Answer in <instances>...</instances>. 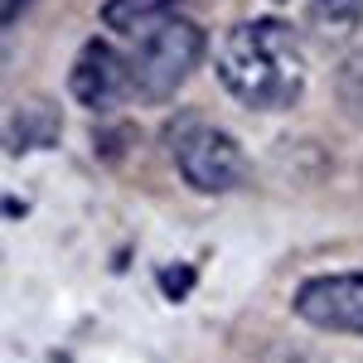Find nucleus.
<instances>
[{"mask_svg": "<svg viewBox=\"0 0 363 363\" xmlns=\"http://www.w3.org/2000/svg\"><path fill=\"white\" fill-rule=\"evenodd\" d=\"M218 83L252 112L296 107L306 92V54L296 29L281 20L233 25L218 44Z\"/></svg>", "mask_w": 363, "mask_h": 363, "instance_id": "f257e3e1", "label": "nucleus"}, {"mask_svg": "<svg viewBox=\"0 0 363 363\" xmlns=\"http://www.w3.org/2000/svg\"><path fill=\"white\" fill-rule=\"evenodd\" d=\"M126 58H131V97L150 102V107L169 102L174 87H184V78L203 58V29L194 20H184V15H169L165 25L150 29L145 44Z\"/></svg>", "mask_w": 363, "mask_h": 363, "instance_id": "f03ea898", "label": "nucleus"}, {"mask_svg": "<svg viewBox=\"0 0 363 363\" xmlns=\"http://www.w3.org/2000/svg\"><path fill=\"white\" fill-rule=\"evenodd\" d=\"M169 155H174L179 179L199 194H228L247 179L242 145L228 136L223 126H208L199 116H184L179 126H169Z\"/></svg>", "mask_w": 363, "mask_h": 363, "instance_id": "7ed1b4c3", "label": "nucleus"}, {"mask_svg": "<svg viewBox=\"0 0 363 363\" xmlns=\"http://www.w3.org/2000/svg\"><path fill=\"white\" fill-rule=\"evenodd\" d=\"M296 315L325 335H363V277L359 272L310 277L296 291Z\"/></svg>", "mask_w": 363, "mask_h": 363, "instance_id": "20e7f679", "label": "nucleus"}, {"mask_svg": "<svg viewBox=\"0 0 363 363\" xmlns=\"http://www.w3.org/2000/svg\"><path fill=\"white\" fill-rule=\"evenodd\" d=\"M68 92L73 102L87 112H112L131 97V58H121L112 44L102 39H87L73 73H68Z\"/></svg>", "mask_w": 363, "mask_h": 363, "instance_id": "39448f33", "label": "nucleus"}, {"mask_svg": "<svg viewBox=\"0 0 363 363\" xmlns=\"http://www.w3.org/2000/svg\"><path fill=\"white\" fill-rule=\"evenodd\" d=\"M58 107L49 97H25L15 112H10V136H5V150L10 155H25V150H39V145H58Z\"/></svg>", "mask_w": 363, "mask_h": 363, "instance_id": "423d86ee", "label": "nucleus"}, {"mask_svg": "<svg viewBox=\"0 0 363 363\" xmlns=\"http://www.w3.org/2000/svg\"><path fill=\"white\" fill-rule=\"evenodd\" d=\"M174 10V0H107L102 5V25L112 34H145L160 29Z\"/></svg>", "mask_w": 363, "mask_h": 363, "instance_id": "0eeeda50", "label": "nucleus"}, {"mask_svg": "<svg viewBox=\"0 0 363 363\" xmlns=\"http://www.w3.org/2000/svg\"><path fill=\"white\" fill-rule=\"evenodd\" d=\"M310 20L320 34L339 39V34L363 25V0H310Z\"/></svg>", "mask_w": 363, "mask_h": 363, "instance_id": "6e6552de", "label": "nucleus"}, {"mask_svg": "<svg viewBox=\"0 0 363 363\" xmlns=\"http://www.w3.org/2000/svg\"><path fill=\"white\" fill-rule=\"evenodd\" d=\"M339 107L354 126H363V49L349 54L344 68H339Z\"/></svg>", "mask_w": 363, "mask_h": 363, "instance_id": "1a4fd4ad", "label": "nucleus"}, {"mask_svg": "<svg viewBox=\"0 0 363 363\" xmlns=\"http://www.w3.org/2000/svg\"><path fill=\"white\" fill-rule=\"evenodd\" d=\"M131 145H136V126H126V121H121V126H102V131L92 136V150H97L107 165H121Z\"/></svg>", "mask_w": 363, "mask_h": 363, "instance_id": "9d476101", "label": "nucleus"}, {"mask_svg": "<svg viewBox=\"0 0 363 363\" xmlns=\"http://www.w3.org/2000/svg\"><path fill=\"white\" fill-rule=\"evenodd\" d=\"M189 286H194V267H165L160 272V291H165L169 301H184Z\"/></svg>", "mask_w": 363, "mask_h": 363, "instance_id": "9b49d317", "label": "nucleus"}, {"mask_svg": "<svg viewBox=\"0 0 363 363\" xmlns=\"http://www.w3.org/2000/svg\"><path fill=\"white\" fill-rule=\"evenodd\" d=\"M20 10H25V0H0V20H5V25L20 20Z\"/></svg>", "mask_w": 363, "mask_h": 363, "instance_id": "f8f14e48", "label": "nucleus"}, {"mask_svg": "<svg viewBox=\"0 0 363 363\" xmlns=\"http://www.w3.org/2000/svg\"><path fill=\"white\" fill-rule=\"evenodd\" d=\"M54 363H68V359H54Z\"/></svg>", "mask_w": 363, "mask_h": 363, "instance_id": "ddd939ff", "label": "nucleus"}]
</instances>
